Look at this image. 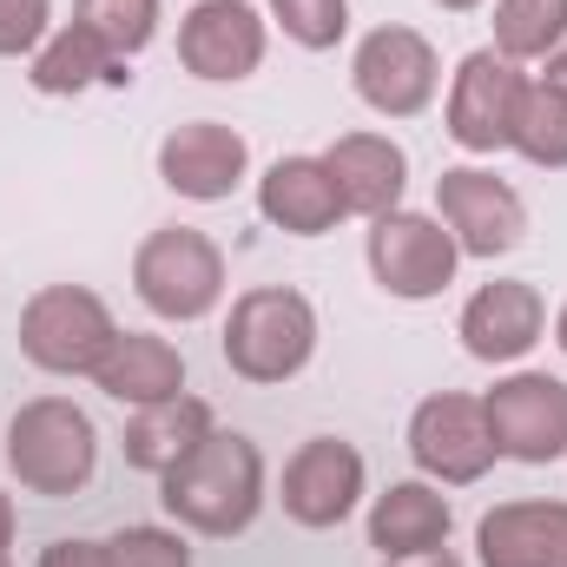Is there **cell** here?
<instances>
[{
	"label": "cell",
	"instance_id": "30",
	"mask_svg": "<svg viewBox=\"0 0 567 567\" xmlns=\"http://www.w3.org/2000/svg\"><path fill=\"white\" fill-rule=\"evenodd\" d=\"M383 567H462L449 548H429V555H403V561H383Z\"/></svg>",
	"mask_w": 567,
	"mask_h": 567
},
{
	"label": "cell",
	"instance_id": "8",
	"mask_svg": "<svg viewBox=\"0 0 567 567\" xmlns=\"http://www.w3.org/2000/svg\"><path fill=\"white\" fill-rule=\"evenodd\" d=\"M435 218L449 225V238L462 245V258H508L528 238V205L508 178H495L488 165H442L435 178Z\"/></svg>",
	"mask_w": 567,
	"mask_h": 567
},
{
	"label": "cell",
	"instance_id": "28",
	"mask_svg": "<svg viewBox=\"0 0 567 567\" xmlns=\"http://www.w3.org/2000/svg\"><path fill=\"white\" fill-rule=\"evenodd\" d=\"M53 33V0H0V60H33Z\"/></svg>",
	"mask_w": 567,
	"mask_h": 567
},
{
	"label": "cell",
	"instance_id": "20",
	"mask_svg": "<svg viewBox=\"0 0 567 567\" xmlns=\"http://www.w3.org/2000/svg\"><path fill=\"white\" fill-rule=\"evenodd\" d=\"M449 528H455V508L449 495L410 475V482H390L377 502H370V548L383 561H403V555H429V548H449Z\"/></svg>",
	"mask_w": 567,
	"mask_h": 567
},
{
	"label": "cell",
	"instance_id": "33",
	"mask_svg": "<svg viewBox=\"0 0 567 567\" xmlns=\"http://www.w3.org/2000/svg\"><path fill=\"white\" fill-rule=\"evenodd\" d=\"M435 7H442V13H475L482 0H435Z\"/></svg>",
	"mask_w": 567,
	"mask_h": 567
},
{
	"label": "cell",
	"instance_id": "4",
	"mask_svg": "<svg viewBox=\"0 0 567 567\" xmlns=\"http://www.w3.org/2000/svg\"><path fill=\"white\" fill-rule=\"evenodd\" d=\"M133 290L152 317L198 323L225 303V251L198 225H158L133 251Z\"/></svg>",
	"mask_w": 567,
	"mask_h": 567
},
{
	"label": "cell",
	"instance_id": "25",
	"mask_svg": "<svg viewBox=\"0 0 567 567\" xmlns=\"http://www.w3.org/2000/svg\"><path fill=\"white\" fill-rule=\"evenodd\" d=\"M73 20L86 33H100L120 60H133L158 33V0H73Z\"/></svg>",
	"mask_w": 567,
	"mask_h": 567
},
{
	"label": "cell",
	"instance_id": "11",
	"mask_svg": "<svg viewBox=\"0 0 567 567\" xmlns=\"http://www.w3.org/2000/svg\"><path fill=\"white\" fill-rule=\"evenodd\" d=\"M350 86L377 120H416V113H429V100L442 86V60H435L429 33H416V27H377L357 40Z\"/></svg>",
	"mask_w": 567,
	"mask_h": 567
},
{
	"label": "cell",
	"instance_id": "26",
	"mask_svg": "<svg viewBox=\"0 0 567 567\" xmlns=\"http://www.w3.org/2000/svg\"><path fill=\"white\" fill-rule=\"evenodd\" d=\"M284 40H297L303 53H330L350 33V0H265Z\"/></svg>",
	"mask_w": 567,
	"mask_h": 567
},
{
	"label": "cell",
	"instance_id": "9",
	"mask_svg": "<svg viewBox=\"0 0 567 567\" xmlns=\"http://www.w3.org/2000/svg\"><path fill=\"white\" fill-rule=\"evenodd\" d=\"M528 73L515 60H502L495 47H475L455 73H449V100H442V133L462 152H508L515 140V113H522Z\"/></svg>",
	"mask_w": 567,
	"mask_h": 567
},
{
	"label": "cell",
	"instance_id": "21",
	"mask_svg": "<svg viewBox=\"0 0 567 567\" xmlns=\"http://www.w3.org/2000/svg\"><path fill=\"white\" fill-rule=\"evenodd\" d=\"M126 80H133V73H126V60H120L100 33H86L80 20L53 27V33L40 40V53L27 60V86H33V93H47V100L86 93V86H126Z\"/></svg>",
	"mask_w": 567,
	"mask_h": 567
},
{
	"label": "cell",
	"instance_id": "12",
	"mask_svg": "<svg viewBox=\"0 0 567 567\" xmlns=\"http://www.w3.org/2000/svg\"><path fill=\"white\" fill-rule=\"evenodd\" d=\"M278 502L297 528H317V535L343 528L357 515V502H363V455H357V442H343V435L297 442V455L284 462Z\"/></svg>",
	"mask_w": 567,
	"mask_h": 567
},
{
	"label": "cell",
	"instance_id": "5",
	"mask_svg": "<svg viewBox=\"0 0 567 567\" xmlns=\"http://www.w3.org/2000/svg\"><path fill=\"white\" fill-rule=\"evenodd\" d=\"M120 323L100 290L86 284H40L20 310V357L47 377H93L113 350Z\"/></svg>",
	"mask_w": 567,
	"mask_h": 567
},
{
	"label": "cell",
	"instance_id": "22",
	"mask_svg": "<svg viewBox=\"0 0 567 567\" xmlns=\"http://www.w3.org/2000/svg\"><path fill=\"white\" fill-rule=\"evenodd\" d=\"M212 403H198V396H172V403H145L126 416V462L145 468V475H165V468H178L205 435H212Z\"/></svg>",
	"mask_w": 567,
	"mask_h": 567
},
{
	"label": "cell",
	"instance_id": "7",
	"mask_svg": "<svg viewBox=\"0 0 567 567\" xmlns=\"http://www.w3.org/2000/svg\"><path fill=\"white\" fill-rule=\"evenodd\" d=\"M410 462L423 468V482H435V488H468V482H482V475L502 462V449H495V435H488L482 396H462V390L423 396L416 416H410Z\"/></svg>",
	"mask_w": 567,
	"mask_h": 567
},
{
	"label": "cell",
	"instance_id": "17",
	"mask_svg": "<svg viewBox=\"0 0 567 567\" xmlns=\"http://www.w3.org/2000/svg\"><path fill=\"white\" fill-rule=\"evenodd\" d=\"M482 567H567V502H495L475 522Z\"/></svg>",
	"mask_w": 567,
	"mask_h": 567
},
{
	"label": "cell",
	"instance_id": "24",
	"mask_svg": "<svg viewBox=\"0 0 567 567\" xmlns=\"http://www.w3.org/2000/svg\"><path fill=\"white\" fill-rule=\"evenodd\" d=\"M515 152L542 172H567V93L555 80H528L522 113H515Z\"/></svg>",
	"mask_w": 567,
	"mask_h": 567
},
{
	"label": "cell",
	"instance_id": "14",
	"mask_svg": "<svg viewBox=\"0 0 567 567\" xmlns=\"http://www.w3.org/2000/svg\"><path fill=\"white\" fill-rule=\"evenodd\" d=\"M455 337L475 363H522L548 337V297L528 278H488L455 317Z\"/></svg>",
	"mask_w": 567,
	"mask_h": 567
},
{
	"label": "cell",
	"instance_id": "3",
	"mask_svg": "<svg viewBox=\"0 0 567 567\" xmlns=\"http://www.w3.org/2000/svg\"><path fill=\"white\" fill-rule=\"evenodd\" d=\"M218 350H225L231 377H245V383H265V390L271 383H290L317 357V310L290 284H258V290L231 297V317H225Z\"/></svg>",
	"mask_w": 567,
	"mask_h": 567
},
{
	"label": "cell",
	"instance_id": "1",
	"mask_svg": "<svg viewBox=\"0 0 567 567\" xmlns=\"http://www.w3.org/2000/svg\"><path fill=\"white\" fill-rule=\"evenodd\" d=\"M158 508L192 528V535H212V542H231L258 522L265 508V455L251 435L238 429H212L178 468L158 475Z\"/></svg>",
	"mask_w": 567,
	"mask_h": 567
},
{
	"label": "cell",
	"instance_id": "27",
	"mask_svg": "<svg viewBox=\"0 0 567 567\" xmlns=\"http://www.w3.org/2000/svg\"><path fill=\"white\" fill-rule=\"evenodd\" d=\"M113 567H192V548L178 528H152V522H133L106 542Z\"/></svg>",
	"mask_w": 567,
	"mask_h": 567
},
{
	"label": "cell",
	"instance_id": "19",
	"mask_svg": "<svg viewBox=\"0 0 567 567\" xmlns=\"http://www.w3.org/2000/svg\"><path fill=\"white\" fill-rule=\"evenodd\" d=\"M93 390L113 396L120 410L172 403V396H185V357H178V343H165V337H152V330H120L113 350H106L100 370H93Z\"/></svg>",
	"mask_w": 567,
	"mask_h": 567
},
{
	"label": "cell",
	"instance_id": "6",
	"mask_svg": "<svg viewBox=\"0 0 567 567\" xmlns=\"http://www.w3.org/2000/svg\"><path fill=\"white\" fill-rule=\"evenodd\" d=\"M363 258H370V278L383 284L390 297L403 303H429L455 284V265H462V245L449 238L442 218L429 212H383L370 218V238H363Z\"/></svg>",
	"mask_w": 567,
	"mask_h": 567
},
{
	"label": "cell",
	"instance_id": "29",
	"mask_svg": "<svg viewBox=\"0 0 567 567\" xmlns=\"http://www.w3.org/2000/svg\"><path fill=\"white\" fill-rule=\"evenodd\" d=\"M33 567H113V555H106V542H80V535H66V542H53Z\"/></svg>",
	"mask_w": 567,
	"mask_h": 567
},
{
	"label": "cell",
	"instance_id": "34",
	"mask_svg": "<svg viewBox=\"0 0 567 567\" xmlns=\"http://www.w3.org/2000/svg\"><path fill=\"white\" fill-rule=\"evenodd\" d=\"M555 343H561V357H567V303L555 310Z\"/></svg>",
	"mask_w": 567,
	"mask_h": 567
},
{
	"label": "cell",
	"instance_id": "10",
	"mask_svg": "<svg viewBox=\"0 0 567 567\" xmlns=\"http://www.w3.org/2000/svg\"><path fill=\"white\" fill-rule=\"evenodd\" d=\"M488 435L502 449V462L522 468H548L567 455V383L548 370H508L495 377V390L482 396Z\"/></svg>",
	"mask_w": 567,
	"mask_h": 567
},
{
	"label": "cell",
	"instance_id": "32",
	"mask_svg": "<svg viewBox=\"0 0 567 567\" xmlns=\"http://www.w3.org/2000/svg\"><path fill=\"white\" fill-rule=\"evenodd\" d=\"M542 66H548L542 80H555V86H561V93H567V40H561V47H555V53H548V60H542Z\"/></svg>",
	"mask_w": 567,
	"mask_h": 567
},
{
	"label": "cell",
	"instance_id": "31",
	"mask_svg": "<svg viewBox=\"0 0 567 567\" xmlns=\"http://www.w3.org/2000/svg\"><path fill=\"white\" fill-rule=\"evenodd\" d=\"M7 548H13V495L0 488V561H7Z\"/></svg>",
	"mask_w": 567,
	"mask_h": 567
},
{
	"label": "cell",
	"instance_id": "15",
	"mask_svg": "<svg viewBox=\"0 0 567 567\" xmlns=\"http://www.w3.org/2000/svg\"><path fill=\"white\" fill-rule=\"evenodd\" d=\"M245 172H251V145L225 120H185V126H172L158 140V178L192 205L231 198L245 185Z\"/></svg>",
	"mask_w": 567,
	"mask_h": 567
},
{
	"label": "cell",
	"instance_id": "13",
	"mask_svg": "<svg viewBox=\"0 0 567 567\" xmlns=\"http://www.w3.org/2000/svg\"><path fill=\"white\" fill-rule=\"evenodd\" d=\"M265 13L251 0H198L185 20H178V66L192 80H212V86H238L265 66Z\"/></svg>",
	"mask_w": 567,
	"mask_h": 567
},
{
	"label": "cell",
	"instance_id": "18",
	"mask_svg": "<svg viewBox=\"0 0 567 567\" xmlns=\"http://www.w3.org/2000/svg\"><path fill=\"white\" fill-rule=\"evenodd\" d=\"M323 165H330L350 218H383L410 192V152L390 140V133H343V140L323 152Z\"/></svg>",
	"mask_w": 567,
	"mask_h": 567
},
{
	"label": "cell",
	"instance_id": "35",
	"mask_svg": "<svg viewBox=\"0 0 567 567\" xmlns=\"http://www.w3.org/2000/svg\"><path fill=\"white\" fill-rule=\"evenodd\" d=\"M0 567H13V561H0Z\"/></svg>",
	"mask_w": 567,
	"mask_h": 567
},
{
	"label": "cell",
	"instance_id": "23",
	"mask_svg": "<svg viewBox=\"0 0 567 567\" xmlns=\"http://www.w3.org/2000/svg\"><path fill=\"white\" fill-rule=\"evenodd\" d=\"M567 40V0H495V53L515 66H542Z\"/></svg>",
	"mask_w": 567,
	"mask_h": 567
},
{
	"label": "cell",
	"instance_id": "2",
	"mask_svg": "<svg viewBox=\"0 0 567 567\" xmlns=\"http://www.w3.org/2000/svg\"><path fill=\"white\" fill-rule=\"evenodd\" d=\"M7 468H13V482L27 495L66 502L100 468V429L73 396H33L7 423Z\"/></svg>",
	"mask_w": 567,
	"mask_h": 567
},
{
	"label": "cell",
	"instance_id": "16",
	"mask_svg": "<svg viewBox=\"0 0 567 567\" xmlns=\"http://www.w3.org/2000/svg\"><path fill=\"white\" fill-rule=\"evenodd\" d=\"M258 212H265V225H278L290 238H323V231H337V225L350 218V205H343V192H337L323 152H317V158H310V152L278 158V165L258 178Z\"/></svg>",
	"mask_w": 567,
	"mask_h": 567
}]
</instances>
